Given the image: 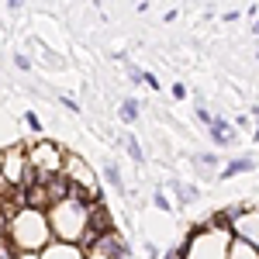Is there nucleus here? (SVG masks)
I'll use <instances>...</instances> for the list:
<instances>
[{"mask_svg": "<svg viewBox=\"0 0 259 259\" xmlns=\"http://www.w3.org/2000/svg\"><path fill=\"white\" fill-rule=\"evenodd\" d=\"M87 218H90V207H87V197H80V190L73 187L69 200L62 204H52V228L59 232L62 239H83L87 232Z\"/></svg>", "mask_w": 259, "mask_h": 259, "instance_id": "nucleus-1", "label": "nucleus"}, {"mask_svg": "<svg viewBox=\"0 0 259 259\" xmlns=\"http://www.w3.org/2000/svg\"><path fill=\"white\" fill-rule=\"evenodd\" d=\"M11 232H14L21 249H31V245H41L45 242V221L35 211H21L18 218H14V225H11Z\"/></svg>", "mask_w": 259, "mask_h": 259, "instance_id": "nucleus-2", "label": "nucleus"}, {"mask_svg": "<svg viewBox=\"0 0 259 259\" xmlns=\"http://www.w3.org/2000/svg\"><path fill=\"white\" fill-rule=\"evenodd\" d=\"M207 132H211V142H214V145H232V142H235V132L225 124V118H214Z\"/></svg>", "mask_w": 259, "mask_h": 259, "instance_id": "nucleus-3", "label": "nucleus"}, {"mask_svg": "<svg viewBox=\"0 0 259 259\" xmlns=\"http://www.w3.org/2000/svg\"><path fill=\"white\" fill-rule=\"evenodd\" d=\"M245 169H256V159H252V156H239V159L225 162V169H221V180H232V177H239V173H245Z\"/></svg>", "mask_w": 259, "mask_h": 259, "instance_id": "nucleus-4", "label": "nucleus"}, {"mask_svg": "<svg viewBox=\"0 0 259 259\" xmlns=\"http://www.w3.org/2000/svg\"><path fill=\"white\" fill-rule=\"evenodd\" d=\"M169 190L180 194L183 204H190V200H197V187H190V183H183V180H169Z\"/></svg>", "mask_w": 259, "mask_h": 259, "instance_id": "nucleus-5", "label": "nucleus"}, {"mask_svg": "<svg viewBox=\"0 0 259 259\" xmlns=\"http://www.w3.org/2000/svg\"><path fill=\"white\" fill-rule=\"evenodd\" d=\"M104 180L118 190V194H124V180H121V169H118V162H104Z\"/></svg>", "mask_w": 259, "mask_h": 259, "instance_id": "nucleus-6", "label": "nucleus"}, {"mask_svg": "<svg viewBox=\"0 0 259 259\" xmlns=\"http://www.w3.org/2000/svg\"><path fill=\"white\" fill-rule=\"evenodd\" d=\"M121 145H124V152L139 162V166L145 162V156H142V145H139V139H135V135H121Z\"/></svg>", "mask_w": 259, "mask_h": 259, "instance_id": "nucleus-7", "label": "nucleus"}, {"mask_svg": "<svg viewBox=\"0 0 259 259\" xmlns=\"http://www.w3.org/2000/svg\"><path fill=\"white\" fill-rule=\"evenodd\" d=\"M135 118H139V100H135V97H124V100H121V121H124V124H132Z\"/></svg>", "mask_w": 259, "mask_h": 259, "instance_id": "nucleus-8", "label": "nucleus"}, {"mask_svg": "<svg viewBox=\"0 0 259 259\" xmlns=\"http://www.w3.org/2000/svg\"><path fill=\"white\" fill-rule=\"evenodd\" d=\"M235 259H259V249L249 242H235Z\"/></svg>", "mask_w": 259, "mask_h": 259, "instance_id": "nucleus-9", "label": "nucleus"}, {"mask_svg": "<svg viewBox=\"0 0 259 259\" xmlns=\"http://www.w3.org/2000/svg\"><path fill=\"white\" fill-rule=\"evenodd\" d=\"M21 152H11V162H14V166H21ZM7 177H11V180H14V183H24V177H21V173H18V169H11V173H7Z\"/></svg>", "mask_w": 259, "mask_h": 259, "instance_id": "nucleus-10", "label": "nucleus"}, {"mask_svg": "<svg viewBox=\"0 0 259 259\" xmlns=\"http://www.w3.org/2000/svg\"><path fill=\"white\" fill-rule=\"evenodd\" d=\"M197 162H204V166H218V156H214V152H197Z\"/></svg>", "mask_w": 259, "mask_h": 259, "instance_id": "nucleus-11", "label": "nucleus"}, {"mask_svg": "<svg viewBox=\"0 0 259 259\" xmlns=\"http://www.w3.org/2000/svg\"><path fill=\"white\" fill-rule=\"evenodd\" d=\"M197 121H200V124H207V128H211V121H214V114H211V111H204V107H197Z\"/></svg>", "mask_w": 259, "mask_h": 259, "instance_id": "nucleus-12", "label": "nucleus"}, {"mask_svg": "<svg viewBox=\"0 0 259 259\" xmlns=\"http://www.w3.org/2000/svg\"><path fill=\"white\" fill-rule=\"evenodd\" d=\"M152 204H156L159 211H169V200H166V194H162V190H156V200H152Z\"/></svg>", "mask_w": 259, "mask_h": 259, "instance_id": "nucleus-13", "label": "nucleus"}, {"mask_svg": "<svg viewBox=\"0 0 259 259\" xmlns=\"http://www.w3.org/2000/svg\"><path fill=\"white\" fill-rule=\"evenodd\" d=\"M14 66H18V69H31V62H28V56H14Z\"/></svg>", "mask_w": 259, "mask_h": 259, "instance_id": "nucleus-14", "label": "nucleus"}, {"mask_svg": "<svg viewBox=\"0 0 259 259\" xmlns=\"http://www.w3.org/2000/svg\"><path fill=\"white\" fill-rule=\"evenodd\" d=\"M145 87H149V90H159V80H156L152 73H145Z\"/></svg>", "mask_w": 259, "mask_h": 259, "instance_id": "nucleus-15", "label": "nucleus"}, {"mask_svg": "<svg viewBox=\"0 0 259 259\" xmlns=\"http://www.w3.org/2000/svg\"><path fill=\"white\" fill-rule=\"evenodd\" d=\"M173 97H177V100L187 97V87H183V83H177V87H173Z\"/></svg>", "mask_w": 259, "mask_h": 259, "instance_id": "nucleus-16", "label": "nucleus"}, {"mask_svg": "<svg viewBox=\"0 0 259 259\" xmlns=\"http://www.w3.org/2000/svg\"><path fill=\"white\" fill-rule=\"evenodd\" d=\"M24 121H28V128H31V132H38V118H35V114H24Z\"/></svg>", "mask_w": 259, "mask_h": 259, "instance_id": "nucleus-17", "label": "nucleus"}, {"mask_svg": "<svg viewBox=\"0 0 259 259\" xmlns=\"http://www.w3.org/2000/svg\"><path fill=\"white\" fill-rule=\"evenodd\" d=\"M252 35H256V38H259V21H256V24H252Z\"/></svg>", "mask_w": 259, "mask_h": 259, "instance_id": "nucleus-18", "label": "nucleus"}, {"mask_svg": "<svg viewBox=\"0 0 259 259\" xmlns=\"http://www.w3.org/2000/svg\"><path fill=\"white\" fill-rule=\"evenodd\" d=\"M256 139H259V128H256Z\"/></svg>", "mask_w": 259, "mask_h": 259, "instance_id": "nucleus-19", "label": "nucleus"}]
</instances>
